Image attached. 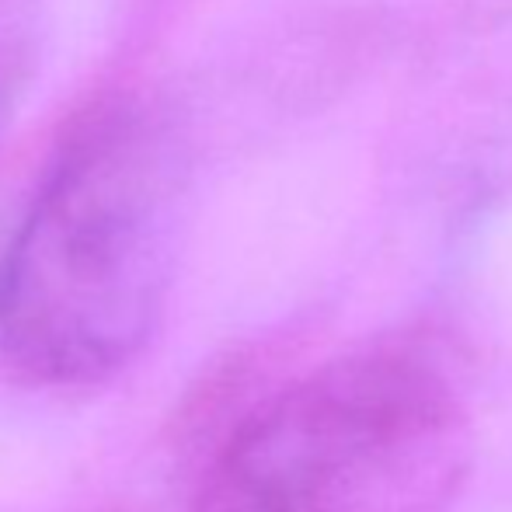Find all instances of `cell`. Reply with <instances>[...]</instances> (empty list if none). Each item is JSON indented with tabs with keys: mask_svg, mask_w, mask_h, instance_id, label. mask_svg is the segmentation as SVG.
I'll list each match as a JSON object with an SVG mask.
<instances>
[{
	"mask_svg": "<svg viewBox=\"0 0 512 512\" xmlns=\"http://www.w3.org/2000/svg\"><path fill=\"white\" fill-rule=\"evenodd\" d=\"M467 453L464 408L436 366L363 352L251 411L192 512H436Z\"/></svg>",
	"mask_w": 512,
	"mask_h": 512,
	"instance_id": "cell-2",
	"label": "cell"
},
{
	"mask_svg": "<svg viewBox=\"0 0 512 512\" xmlns=\"http://www.w3.org/2000/svg\"><path fill=\"white\" fill-rule=\"evenodd\" d=\"M182 178L136 108L91 119L46 171L0 258V349L46 384H91L154 335L178 241Z\"/></svg>",
	"mask_w": 512,
	"mask_h": 512,
	"instance_id": "cell-1",
	"label": "cell"
}]
</instances>
